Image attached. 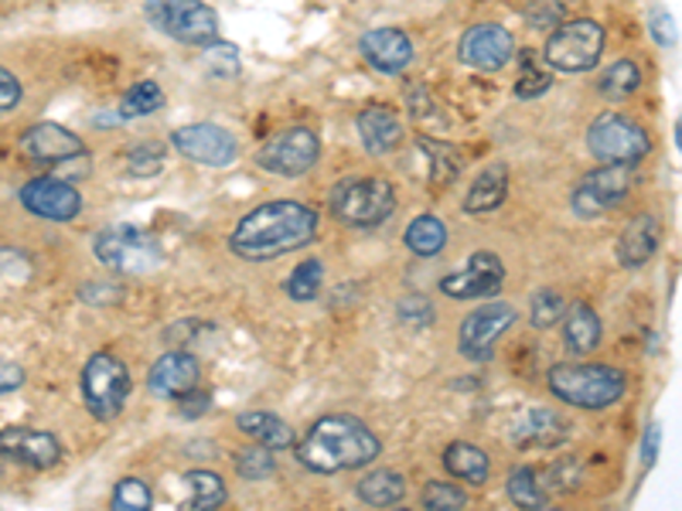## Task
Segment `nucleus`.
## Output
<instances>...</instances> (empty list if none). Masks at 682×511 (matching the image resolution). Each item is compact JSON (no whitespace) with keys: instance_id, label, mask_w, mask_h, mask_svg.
<instances>
[{"instance_id":"1","label":"nucleus","mask_w":682,"mask_h":511,"mask_svg":"<svg viewBox=\"0 0 682 511\" xmlns=\"http://www.w3.org/2000/svg\"><path fill=\"white\" fill-rule=\"evenodd\" d=\"M318 239V212L294 202V198H280L267 202L243 215L236 233L230 236V249L246 263H267L277 255L297 252Z\"/></svg>"},{"instance_id":"2","label":"nucleus","mask_w":682,"mask_h":511,"mask_svg":"<svg viewBox=\"0 0 682 511\" xmlns=\"http://www.w3.org/2000/svg\"><path fill=\"white\" fill-rule=\"evenodd\" d=\"M379 437L355 416L331 413L321 416L297 443V461L315 474L358 471L379 457Z\"/></svg>"},{"instance_id":"3","label":"nucleus","mask_w":682,"mask_h":511,"mask_svg":"<svg viewBox=\"0 0 682 511\" xmlns=\"http://www.w3.org/2000/svg\"><path fill=\"white\" fill-rule=\"evenodd\" d=\"M550 389L566 406L577 409H608L614 406L628 382L624 372L611 365H553L550 368Z\"/></svg>"},{"instance_id":"4","label":"nucleus","mask_w":682,"mask_h":511,"mask_svg":"<svg viewBox=\"0 0 682 511\" xmlns=\"http://www.w3.org/2000/svg\"><path fill=\"white\" fill-rule=\"evenodd\" d=\"M328 209L341 225L373 229L392 215L396 191L386 178H341L328 194Z\"/></svg>"},{"instance_id":"5","label":"nucleus","mask_w":682,"mask_h":511,"mask_svg":"<svg viewBox=\"0 0 682 511\" xmlns=\"http://www.w3.org/2000/svg\"><path fill=\"white\" fill-rule=\"evenodd\" d=\"M93 252L106 270L127 276H144L164 263L161 242L137 225H109V229L96 233Z\"/></svg>"},{"instance_id":"6","label":"nucleus","mask_w":682,"mask_h":511,"mask_svg":"<svg viewBox=\"0 0 682 511\" xmlns=\"http://www.w3.org/2000/svg\"><path fill=\"white\" fill-rule=\"evenodd\" d=\"M587 151L601 164L632 167V164H642L648 157L651 140L632 117H621V112H601V117H597L587 130Z\"/></svg>"},{"instance_id":"7","label":"nucleus","mask_w":682,"mask_h":511,"mask_svg":"<svg viewBox=\"0 0 682 511\" xmlns=\"http://www.w3.org/2000/svg\"><path fill=\"white\" fill-rule=\"evenodd\" d=\"M601 55H604V27L590 17H577L553 27V38L546 41V62L566 75L590 72L601 62Z\"/></svg>"},{"instance_id":"8","label":"nucleus","mask_w":682,"mask_h":511,"mask_svg":"<svg viewBox=\"0 0 682 511\" xmlns=\"http://www.w3.org/2000/svg\"><path fill=\"white\" fill-rule=\"evenodd\" d=\"M82 395L96 419H117L130 395V368L109 352H99L82 368Z\"/></svg>"},{"instance_id":"9","label":"nucleus","mask_w":682,"mask_h":511,"mask_svg":"<svg viewBox=\"0 0 682 511\" xmlns=\"http://www.w3.org/2000/svg\"><path fill=\"white\" fill-rule=\"evenodd\" d=\"M321 157V140L307 127H287L273 133L267 144L256 151V164L280 178H301Z\"/></svg>"},{"instance_id":"10","label":"nucleus","mask_w":682,"mask_h":511,"mask_svg":"<svg viewBox=\"0 0 682 511\" xmlns=\"http://www.w3.org/2000/svg\"><path fill=\"white\" fill-rule=\"evenodd\" d=\"M151 21L181 45L209 48L219 38V17L202 0H151Z\"/></svg>"},{"instance_id":"11","label":"nucleus","mask_w":682,"mask_h":511,"mask_svg":"<svg viewBox=\"0 0 682 511\" xmlns=\"http://www.w3.org/2000/svg\"><path fill=\"white\" fill-rule=\"evenodd\" d=\"M632 191V175L621 164H601L597 170L580 178V185L571 194V205L580 218H597L618 202H624V194Z\"/></svg>"},{"instance_id":"12","label":"nucleus","mask_w":682,"mask_h":511,"mask_svg":"<svg viewBox=\"0 0 682 511\" xmlns=\"http://www.w3.org/2000/svg\"><path fill=\"white\" fill-rule=\"evenodd\" d=\"M170 147L195 164L205 167H230L239 157L236 136L215 123H188L170 133Z\"/></svg>"},{"instance_id":"13","label":"nucleus","mask_w":682,"mask_h":511,"mask_svg":"<svg viewBox=\"0 0 682 511\" xmlns=\"http://www.w3.org/2000/svg\"><path fill=\"white\" fill-rule=\"evenodd\" d=\"M505 287V263L495 252H474L458 273H447L440 280V290L450 300H481V297H498Z\"/></svg>"},{"instance_id":"14","label":"nucleus","mask_w":682,"mask_h":511,"mask_svg":"<svg viewBox=\"0 0 682 511\" xmlns=\"http://www.w3.org/2000/svg\"><path fill=\"white\" fill-rule=\"evenodd\" d=\"M516 324V307L508 304H489L478 307L474 314L465 318L461 324V355L471 361H489L495 355L498 337Z\"/></svg>"},{"instance_id":"15","label":"nucleus","mask_w":682,"mask_h":511,"mask_svg":"<svg viewBox=\"0 0 682 511\" xmlns=\"http://www.w3.org/2000/svg\"><path fill=\"white\" fill-rule=\"evenodd\" d=\"M461 62L478 72H498L516 55V41L502 24H474L461 35Z\"/></svg>"},{"instance_id":"16","label":"nucleus","mask_w":682,"mask_h":511,"mask_svg":"<svg viewBox=\"0 0 682 511\" xmlns=\"http://www.w3.org/2000/svg\"><path fill=\"white\" fill-rule=\"evenodd\" d=\"M21 205L48 222H72L82 212V194L59 178H35L21 188Z\"/></svg>"},{"instance_id":"17","label":"nucleus","mask_w":682,"mask_h":511,"mask_svg":"<svg viewBox=\"0 0 682 511\" xmlns=\"http://www.w3.org/2000/svg\"><path fill=\"white\" fill-rule=\"evenodd\" d=\"M21 154L27 161H38V164H66L75 157H85V144H82V136L66 130L62 123L45 120V123H35L24 130Z\"/></svg>"},{"instance_id":"18","label":"nucleus","mask_w":682,"mask_h":511,"mask_svg":"<svg viewBox=\"0 0 682 511\" xmlns=\"http://www.w3.org/2000/svg\"><path fill=\"white\" fill-rule=\"evenodd\" d=\"M0 453L17 464H27L35 471H48L62 461V443L48 430H32V426H11L0 430Z\"/></svg>"},{"instance_id":"19","label":"nucleus","mask_w":682,"mask_h":511,"mask_svg":"<svg viewBox=\"0 0 682 511\" xmlns=\"http://www.w3.org/2000/svg\"><path fill=\"white\" fill-rule=\"evenodd\" d=\"M198 376H202V365H198L195 355L188 352H167L154 361L148 385L157 400H178V395L191 392L198 385Z\"/></svg>"},{"instance_id":"20","label":"nucleus","mask_w":682,"mask_h":511,"mask_svg":"<svg viewBox=\"0 0 682 511\" xmlns=\"http://www.w3.org/2000/svg\"><path fill=\"white\" fill-rule=\"evenodd\" d=\"M362 55L376 72L396 75L413 62V41L400 27H376L362 38Z\"/></svg>"},{"instance_id":"21","label":"nucleus","mask_w":682,"mask_h":511,"mask_svg":"<svg viewBox=\"0 0 682 511\" xmlns=\"http://www.w3.org/2000/svg\"><path fill=\"white\" fill-rule=\"evenodd\" d=\"M659 239H662V225H659V218H656V215H648V212L635 215V218L621 229V236H618V246H614L618 263H621V266H628V270L645 266V263L651 260V255H656Z\"/></svg>"},{"instance_id":"22","label":"nucleus","mask_w":682,"mask_h":511,"mask_svg":"<svg viewBox=\"0 0 682 511\" xmlns=\"http://www.w3.org/2000/svg\"><path fill=\"white\" fill-rule=\"evenodd\" d=\"M563 437H566V419L546 406L526 409L516 419V426H511V440H516L522 450H553L563 443Z\"/></svg>"},{"instance_id":"23","label":"nucleus","mask_w":682,"mask_h":511,"mask_svg":"<svg viewBox=\"0 0 682 511\" xmlns=\"http://www.w3.org/2000/svg\"><path fill=\"white\" fill-rule=\"evenodd\" d=\"M358 136H362V147L373 154V157H383L389 154L392 147H400V140H403V123L400 117L389 109V106H365L358 112Z\"/></svg>"},{"instance_id":"24","label":"nucleus","mask_w":682,"mask_h":511,"mask_svg":"<svg viewBox=\"0 0 682 511\" xmlns=\"http://www.w3.org/2000/svg\"><path fill=\"white\" fill-rule=\"evenodd\" d=\"M236 426L249 437L256 440L260 447L267 450H291L297 440H294V430L287 426V419H280L273 413H263V409H249V413H239L236 416Z\"/></svg>"},{"instance_id":"25","label":"nucleus","mask_w":682,"mask_h":511,"mask_svg":"<svg viewBox=\"0 0 682 511\" xmlns=\"http://www.w3.org/2000/svg\"><path fill=\"white\" fill-rule=\"evenodd\" d=\"M444 467L450 471V477L465 480V485H471V488H481L489 480V474H492L489 453L481 447H474V443H465V440L450 443L444 450Z\"/></svg>"},{"instance_id":"26","label":"nucleus","mask_w":682,"mask_h":511,"mask_svg":"<svg viewBox=\"0 0 682 511\" xmlns=\"http://www.w3.org/2000/svg\"><path fill=\"white\" fill-rule=\"evenodd\" d=\"M508 194V170L502 164H492L478 175V181L468 188V198H465V212L468 215H489L495 209H502Z\"/></svg>"},{"instance_id":"27","label":"nucleus","mask_w":682,"mask_h":511,"mask_svg":"<svg viewBox=\"0 0 682 511\" xmlns=\"http://www.w3.org/2000/svg\"><path fill=\"white\" fill-rule=\"evenodd\" d=\"M563 341L574 355H590L601 345V318L593 314V307L574 304L571 310H563Z\"/></svg>"},{"instance_id":"28","label":"nucleus","mask_w":682,"mask_h":511,"mask_svg":"<svg viewBox=\"0 0 682 511\" xmlns=\"http://www.w3.org/2000/svg\"><path fill=\"white\" fill-rule=\"evenodd\" d=\"M358 498L368 508H392L407 498V477L396 471H368L358 480Z\"/></svg>"},{"instance_id":"29","label":"nucleus","mask_w":682,"mask_h":511,"mask_svg":"<svg viewBox=\"0 0 682 511\" xmlns=\"http://www.w3.org/2000/svg\"><path fill=\"white\" fill-rule=\"evenodd\" d=\"M407 246L420 260H431V255L444 252L447 246V225L437 215H416L407 225Z\"/></svg>"},{"instance_id":"30","label":"nucleus","mask_w":682,"mask_h":511,"mask_svg":"<svg viewBox=\"0 0 682 511\" xmlns=\"http://www.w3.org/2000/svg\"><path fill=\"white\" fill-rule=\"evenodd\" d=\"M420 151L431 157V181L434 185H454L461 175V154L458 147L444 144V140H434V136H420L416 140Z\"/></svg>"},{"instance_id":"31","label":"nucleus","mask_w":682,"mask_h":511,"mask_svg":"<svg viewBox=\"0 0 682 511\" xmlns=\"http://www.w3.org/2000/svg\"><path fill=\"white\" fill-rule=\"evenodd\" d=\"M325 287V263L321 260H304L294 266V273L287 276V283H283V290H287L291 300L297 304H307L315 300Z\"/></svg>"},{"instance_id":"32","label":"nucleus","mask_w":682,"mask_h":511,"mask_svg":"<svg viewBox=\"0 0 682 511\" xmlns=\"http://www.w3.org/2000/svg\"><path fill=\"white\" fill-rule=\"evenodd\" d=\"M188 508H219L225 501V480L215 471H188Z\"/></svg>"},{"instance_id":"33","label":"nucleus","mask_w":682,"mask_h":511,"mask_svg":"<svg viewBox=\"0 0 682 511\" xmlns=\"http://www.w3.org/2000/svg\"><path fill=\"white\" fill-rule=\"evenodd\" d=\"M642 85V69L632 62V59H621V62H614L604 75H601V82H597V90H601V96L604 99H628L635 90Z\"/></svg>"},{"instance_id":"34","label":"nucleus","mask_w":682,"mask_h":511,"mask_svg":"<svg viewBox=\"0 0 682 511\" xmlns=\"http://www.w3.org/2000/svg\"><path fill=\"white\" fill-rule=\"evenodd\" d=\"M508 498H511V504H516V508H546L550 504V498H546L543 485H539L536 471L526 467V464L508 474Z\"/></svg>"},{"instance_id":"35","label":"nucleus","mask_w":682,"mask_h":511,"mask_svg":"<svg viewBox=\"0 0 682 511\" xmlns=\"http://www.w3.org/2000/svg\"><path fill=\"white\" fill-rule=\"evenodd\" d=\"M164 106V90L157 82H137L124 93L120 99V117L124 120H133V117H151Z\"/></svg>"},{"instance_id":"36","label":"nucleus","mask_w":682,"mask_h":511,"mask_svg":"<svg viewBox=\"0 0 682 511\" xmlns=\"http://www.w3.org/2000/svg\"><path fill=\"white\" fill-rule=\"evenodd\" d=\"M563 310H566L563 297L553 287H543V290H536L532 300H529V324L539 328V331H550V328L560 324Z\"/></svg>"},{"instance_id":"37","label":"nucleus","mask_w":682,"mask_h":511,"mask_svg":"<svg viewBox=\"0 0 682 511\" xmlns=\"http://www.w3.org/2000/svg\"><path fill=\"white\" fill-rule=\"evenodd\" d=\"M109 504L117 511H148L154 504V495L140 477H124L117 480V488H113Z\"/></svg>"},{"instance_id":"38","label":"nucleus","mask_w":682,"mask_h":511,"mask_svg":"<svg viewBox=\"0 0 682 511\" xmlns=\"http://www.w3.org/2000/svg\"><path fill=\"white\" fill-rule=\"evenodd\" d=\"M273 471H277V461H273V453L267 450V447H246V450H239V457H236V474L243 477V480H267V477H273Z\"/></svg>"},{"instance_id":"39","label":"nucleus","mask_w":682,"mask_h":511,"mask_svg":"<svg viewBox=\"0 0 682 511\" xmlns=\"http://www.w3.org/2000/svg\"><path fill=\"white\" fill-rule=\"evenodd\" d=\"M423 508L458 511V508H468V495L458 485H447V480H431V485L423 488Z\"/></svg>"},{"instance_id":"40","label":"nucleus","mask_w":682,"mask_h":511,"mask_svg":"<svg viewBox=\"0 0 682 511\" xmlns=\"http://www.w3.org/2000/svg\"><path fill=\"white\" fill-rule=\"evenodd\" d=\"M164 167V147L161 144H140L127 154V170L133 178H154Z\"/></svg>"},{"instance_id":"41","label":"nucleus","mask_w":682,"mask_h":511,"mask_svg":"<svg viewBox=\"0 0 682 511\" xmlns=\"http://www.w3.org/2000/svg\"><path fill=\"white\" fill-rule=\"evenodd\" d=\"M396 318H400L403 324L410 328H426V324H434V304L413 294V297H403L400 304H396Z\"/></svg>"},{"instance_id":"42","label":"nucleus","mask_w":682,"mask_h":511,"mask_svg":"<svg viewBox=\"0 0 682 511\" xmlns=\"http://www.w3.org/2000/svg\"><path fill=\"white\" fill-rule=\"evenodd\" d=\"M529 27H539V32H553V27L563 24V4L560 0H532L526 11Z\"/></svg>"},{"instance_id":"43","label":"nucleus","mask_w":682,"mask_h":511,"mask_svg":"<svg viewBox=\"0 0 682 511\" xmlns=\"http://www.w3.org/2000/svg\"><path fill=\"white\" fill-rule=\"evenodd\" d=\"M553 85V75L550 72H543V69H526L522 75H519V82H516V99H536V96H543L546 90Z\"/></svg>"},{"instance_id":"44","label":"nucleus","mask_w":682,"mask_h":511,"mask_svg":"<svg viewBox=\"0 0 682 511\" xmlns=\"http://www.w3.org/2000/svg\"><path fill=\"white\" fill-rule=\"evenodd\" d=\"M648 24H651V35H656L659 45L672 48V45L679 41V27H675V17H672L669 11H656Z\"/></svg>"},{"instance_id":"45","label":"nucleus","mask_w":682,"mask_h":511,"mask_svg":"<svg viewBox=\"0 0 682 511\" xmlns=\"http://www.w3.org/2000/svg\"><path fill=\"white\" fill-rule=\"evenodd\" d=\"M21 103V82L11 69L0 66V112H8Z\"/></svg>"},{"instance_id":"46","label":"nucleus","mask_w":682,"mask_h":511,"mask_svg":"<svg viewBox=\"0 0 682 511\" xmlns=\"http://www.w3.org/2000/svg\"><path fill=\"white\" fill-rule=\"evenodd\" d=\"M21 385H24V368L8 358H0V395H8Z\"/></svg>"},{"instance_id":"47","label":"nucleus","mask_w":682,"mask_h":511,"mask_svg":"<svg viewBox=\"0 0 682 511\" xmlns=\"http://www.w3.org/2000/svg\"><path fill=\"white\" fill-rule=\"evenodd\" d=\"M659 443H662V426H659V423H651L648 430H645V440H642V461H645V467L656 464Z\"/></svg>"},{"instance_id":"48","label":"nucleus","mask_w":682,"mask_h":511,"mask_svg":"<svg viewBox=\"0 0 682 511\" xmlns=\"http://www.w3.org/2000/svg\"><path fill=\"white\" fill-rule=\"evenodd\" d=\"M178 406H181V413H188V416H198V413H205L209 406H212V400H209V392H185V395H178Z\"/></svg>"}]
</instances>
